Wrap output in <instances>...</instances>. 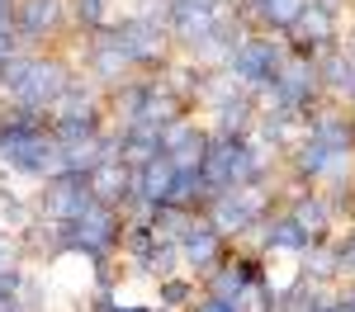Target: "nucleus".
<instances>
[{"label":"nucleus","mask_w":355,"mask_h":312,"mask_svg":"<svg viewBox=\"0 0 355 312\" xmlns=\"http://www.w3.org/2000/svg\"><path fill=\"white\" fill-rule=\"evenodd\" d=\"M166 185H171V166H166V161H152V170H147V194L157 199Z\"/></svg>","instance_id":"f257e3e1"},{"label":"nucleus","mask_w":355,"mask_h":312,"mask_svg":"<svg viewBox=\"0 0 355 312\" xmlns=\"http://www.w3.org/2000/svg\"><path fill=\"white\" fill-rule=\"evenodd\" d=\"M209 312H223V308H218V303H214V308H209Z\"/></svg>","instance_id":"f03ea898"}]
</instances>
